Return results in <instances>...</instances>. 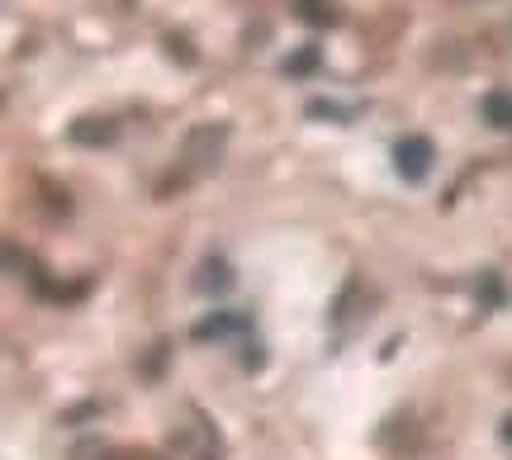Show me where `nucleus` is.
I'll return each instance as SVG.
<instances>
[{
	"mask_svg": "<svg viewBox=\"0 0 512 460\" xmlns=\"http://www.w3.org/2000/svg\"><path fill=\"white\" fill-rule=\"evenodd\" d=\"M437 162V148H432V138H422V133H408L394 143V171H399L403 181H427V171Z\"/></svg>",
	"mask_w": 512,
	"mask_h": 460,
	"instance_id": "nucleus-1",
	"label": "nucleus"
},
{
	"mask_svg": "<svg viewBox=\"0 0 512 460\" xmlns=\"http://www.w3.org/2000/svg\"><path fill=\"white\" fill-rule=\"evenodd\" d=\"M223 143H228V129H223V124H200V129H190V138H185V162L209 171V166H219Z\"/></svg>",
	"mask_w": 512,
	"mask_h": 460,
	"instance_id": "nucleus-2",
	"label": "nucleus"
},
{
	"mask_svg": "<svg viewBox=\"0 0 512 460\" xmlns=\"http://www.w3.org/2000/svg\"><path fill=\"white\" fill-rule=\"evenodd\" d=\"M67 138L76 148H110V143H119V124L105 119V114H86V119H76L67 129Z\"/></svg>",
	"mask_w": 512,
	"mask_h": 460,
	"instance_id": "nucleus-3",
	"label": "nucleus"
},
{
	"mask_svg": "<svg viewBox=\"0 0 512 460\" xmlns=\"http://www.w3.org/2000/svg\"><path fill=\"white\" fill-rule=\"evenodd\" d=\"M247 328H252L247 313H209L204 323H195V342H219V337H233V332Z\"/></svg>",
	"mask_w": 512,
	"mask_h": 460,
	"instance_id": "nucleus-4",
	"label": "nucleus"
},
{
	"mask_svg": "<svg viewBox=\"0 0 512 460\" xmlns=\"http://www.w3.org/2000/svg\"><path fill=\"white\" fill-rule=\"evenodd\" d=\"M195 290H200V295H228V290H233V266H228L223 257L200 261V276H195Z\"/></svg>",
	"mask_w": 512,
	"mask_h": 460,
	"instance_id": "nucleus-5",
	"label": "nucleus"
},
{
	"mask_svg": "<svg viewBox=\"0 0 512 460\" xmlns=\"http://www.w3.org/2000/svg\"><path fill=\"white\" fill-rule=\"evenodd\" d=\"M484 119H489L494 129L508 133L512 129V95L508 91H489V95H484Z\"/></svg>",
	"mask_w": 512,
	"mask_h": 460,
	"instance_id": "nucleus-6",
	"label": "nucleus"
},
{
	"mask_svg": "<svg viewBox=\"0 0 512 460\" xmlns=\"http://www.w3.org/2000/svg\"><path fill=\"white\" fill-rule=\"evenodd\" d=\"M318 57H323V53H318V48L309 43V48H299V53L285 62V72H290V76H309L313 67H318Z\"/></svg>",
	"mask_w": 512,
	"mask_h": 460,
	"instance_id": "nucleus-7",
	"label": "nucleus"
},
{
	"mask_svg": "<svg viewBox=\"0 0 512 460\" xmlns=\"http://www.w3.org/2000/svg\"><path fill=\"white\" fill-rule=\"evenodd\" d=\"M299 5H304V19H309V24H332V5H323V0H299Z\"/></svg>",
	"mask_w": 512,
	"mask_h": 460,
	"instance_id": "nucleus-8",
	"label": "nucleus"
},
{
	"mask_svg": "<svg viewBox=\"0 0 512 460\" xmlns=\"http://www.w3.org/2000/svg\"><path fill=\"white\" fill-rule=\"evenodd\" d=\"M309 119H347V110L332 100H309Z\"/></svg>",
	"mask_w": 512,
	"mask_h": 460,
	"instance_id": "nucleus-9",
	"label": "nucleus"
},
{
	"mask_svg": "<svg viewBox=\"0 0 512 460\" xmlns=\"http://www.w3.org/2000/svg\"><path fill=\"white\" fill-rule=\"evenodd\" d=\"M166 53L181 57L185 67H195V48H190V38H176V34H171V38H166Z\"/></svg>",
	"mask_w": 512,
	"mask_h": 460,
	"instance_id": "nucleus-10",
	"label": "nucleus"
},
{
	"mask_svg": "<svg viewBox=\"0 0 512 460\" xmlns=\"http://www.w3.org/2000/svg\"><path fill=\"white\" fill-rule=\"evenodd\" d=\"M266 366V351L261 347H242V370H261Z\"/></svg>",
	"mask_w": 512,
	"mask_h": 460,
	"instance_id": "nucleus-11",
	"label": "nucleus"
},
{
	"mask_svg": "<svg viewBox=\"0 0 512 460\" xmlns=\"http://www.w3.org/2000/svg\"><path fill=\"white\" fill-rule=\"evenodd\" d=\"M479 285H484V299H489V304H498V299H503V290H498V276H484Z\"/></svg>",
	"mask_w": 512,
	"mask_h": 460,
	"instance_id": "nucleus-12",
	"label": "nucleus"
},
{
	"mask_svg": "<svg viewBox=\"0 0 512 460\" xmlns=\"http://www.w3.org/2000/svg\"><path fill=\"white\" fill-rule=\"evenodd\" d=\"M498 437H503V442H512V413L503 418V432H498Z\"/></svg>",
	"mask_w": 512,
	"mask_h": 460,
	"instance_id": "nucleus-13",
	"label": "nucleus"
}]
</instances>
